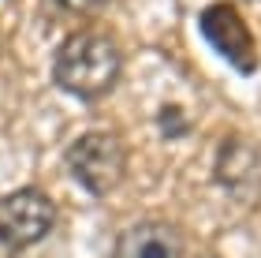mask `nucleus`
<instances>
[{"instance_id":"1","label":"nucleus","mask_w":261,"mask_h":258,"mask_svg":"<svg viewBox=\"0 0 261 258\" xmlns=\"http://www.w3.org/2000/svg\"><path fill=\"white\" fill-rule=\"evenodd\" d=\"M123 75V53L105 30H75L53 56V83L79 101H101Z\"/></svg>"},{"instance_id":"2","label":"nucleus","mask_w":261,"mask_h":258,"mask_svg":"<svg viewBox=\"0 0 261 258\" xmlns=\"http://www.w3.org/2000/svg\"><path fill=\"white\" fill-rule=\"evenodd\" d=\"M67 169L93 198H105L127 176V146L109 127H93L67 146Z\"/></svg>"},{"instance_id":"3","label":"nucleus","mask_w":261,"mask_h":258,"mask_svg":"<svg viewBox=\"0 0 261 258\" xmlns=\"http://www.w3.org/2000/svg\"><path fill=\"white\" fill-rule=\"evenodd\" d=\"M56 217H60L56 202L38 187H19L0 198V236L19 254L49 236L56 228Z\"/></svg>"},{"instance_id":"4","label":"nucleus","mask_w":261,"mask_h":258,"mask_svg":"<svg viewBox=\"0 0 261 258\" xmlns=\"http://www.w3.org/2000/svg\"><path fill=\"white\" fill-rule=\"evenodd\" d=\"M198 27H201V34H205V41L239 75H254L257 72V60H261V56H257V41H254L250 27H246V19L239 15L235 4H228V0L209 4L205 11H201Z\"/></svg>"},{"instance_id":"5","label":"nucleus","mask_w":261,"mask_h":258,"mask_svg":"<svg viewBox=\"0 0 261 258\" xmlns=\"http://www.w3.org/2000/svg\"><path fill=\"white\" fill-rule=\"evenodd\" d=\"M213 176L235 202H257L261 198V143L250 135H228L217 146Z\"/></svg>"},{"instance_id":"6","label":"nucleus","mask_w":261,"mask_h":258,"mask_svg":"<svg viewBox=\"0 0 261 258\" xmlns=\"http://www.w3.org/2000/svg\"><path fill=\"white\" fill-rule=\"evenodd\" d=\"M112 258H187V243L168 221H138L120 232Z\"/></svg>"},{"instance_id":"7","label":"nucleus","mask_w":261,"mask_h":258,"mask_svg":"<svg viewBox=\"0 0 261 258\" xmlns=\"http://www.w3.org/2000/svg\"><path fill=\"white\" fill-rule=\"evenodd\" d=\"M64 11H71V15H97V11L109 4V0H56Z\"/></svg>"},{"instance_id":"8","label":"nucleus","mask_w":261,"mask_h":258,"mask_svg":"<svg viewBox=\"0 0 261 258\" xmlns=\"http://www.w3.org/2000/svg\"><path fill=\"white\" fill-rule=\"evenodd\" d=\"M0 258H19V251L11 247V243H8L4 236H0Z\"/></svg>"},{"instance_id":"9","label":"nucleus","mask_w":261,"mask_h":258,"mask_svg":"<svg viewBox=\"0 0 261 258\" xmlns=\"http://www.w3.org/2000/svg\"><path fill=\"white\" fill-rule=\"evenodd\" d=\"M201 258H217V254H201Z\"/></svg>"}]
</instances>
